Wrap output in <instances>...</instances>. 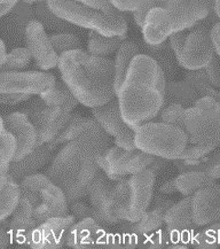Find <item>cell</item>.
Listing matches in <instances>:
<instances>
[{"label": "cell", "instance_id": "11a10c76", "mask_svg": "<svg viewBox=\"0 0 220 249\" xmlns=\"http://www.w3.org/2000/svg\"><path fill=\"white\" fill-rule=\"evenodd\" d=\"M21 1H23L25 4H29V5H34V4H39V2L46 1V0H21Z\"/></svg>", "mask_w": 220, "mask_h": 249}, {"label": "cell", "instance_id": "1f68e13d", "mask_svg": "<svg viewBox=\"0 0 220 249\" xmlns=\"http://www.w3.org/2000/svg\"><path fill=\"white\" fill-rule=\"evenodd\" d=\"M126 35L123 36L108 37L97 33V31L90 30L87 41V52L92 55L106 56L114 53L120 47L125 40Z\"/></svg>", "mask_w": 220, "mask_h": 249}, {"label": "cell", "instance_id": "3957f363", "mask_svg": "<svg viewBox=\"0 0 220 249\" xmlns=\"http://www.w3.org/2000/svg\"><path fill=\"white\" fill-rule=\"evenodd\" d=\"M57 67L63 83L84 106H102L116 97L115 63L107 57L75 50L60 55Z\"/></svg>", "mask_w": 220, "mask_h": 249}, {"label": "cell", "instance_id": "db71d44e", "mask_svg": "<svg viewBox=\"0 0 220 249\" xmlns=\"http://www.w3.org/2000/svg\"><path fill=\"white\" fill-rule=\"evenodd\" d=\"M213 9H215L216 17L218 18L220 21V0H215V6H213Z\"/></svg>", "mask_w": 220, "mask_h": 249}, {"label": "cell", "instance_id": "52a82bcc", "mask_svg": "<svg viewBox=\"0 0 220 249\" xmlns=\"http://www.w3.org/2000/svg\"><path fill=\"white\" fill-rule=\"evenodd\" d=\"M21 196L28 201L38 225L53 217L69 215V202L62 188L46 175L36 174L21 180Z\"/></svg>", "mask_w": 220, "mask_h": 249}, {"label": "cell", "instance_id": "f1b7e54d", "mask_svg": "<svg viewBox=\"0 0 220 249\" xmlns=\"http://www.w3.org/2000/svg\"><path fill=\"white\" fill-rule=\"evenodd\" d=\"M142 51L155 60L163 70L167 82H171L172 78L175 74L174 68V53L172 51L170 43L164 41V43L157 44V45H149V44L145 43L142 45Z\"/></svg>", "mask_w": 220, "mask_h": 249}, {"label": "cell", "instance_id": "d590c367", "mask_svg": "<svg viewBox=\"0 0 220 249\" xmlns=\"http://www.w3.org/2000/svg\"><path fill=\"white\" fill-rule=\"evenodd\" d=\"M185 79L193 85L200 98L212 97L220 102V90L211 85L204 68L199 70H190Z\"/></svg>", "mask_w": 220, "mask_h": 249}, {"label": "cell", "instance_id": "8992f818", "mask_svg": "<svg viewBox=\"0 0 220 249\" xmlns=\"http://www.w3.org/2000/svg\"><path fill=\"white\" fill-rule=\"evenodd\" d=\"M156 176L151 169L117 181L114 190V216L120 222H135L151 206Z\"/></svg>", "mask_w": 220, "mask_h": 249}, {"label": "cell", "instance_id": "9a60e30c", "mask_svg": "<svg viewBox=\"0 0 220 249\" xmlns=\"http://www.w3.org/2000/svg\"><path fill=\"white\" fill-rule=\"evenodd\" d=\"M164 224L178 247L192 245L193 237L200 228L193 218L192 196H185L184 200L174 203L165 213Z\"/></svg>", "mask_w": 220, "mask_h": 249}, {"label": "cell", "instance_id": "5b68a950", "mask_svg": "<svg viewBox=\"0 0 220 249\" xmlns=\"http://www.w3.org/2000/svg\"><path fill=\"white\" fill-rule=\"evenodd\" d=\"M188 145L179 159H203L220 146V102L202 97L184 114Z\"/></svg>", "mask_w": 220, "mask_h": 249}, {"label": "cell", "instance_id": "ee69618b", "mask_svg": "<svg viewBox=\"0 0 220 249\" xmlns=\"http://www.w3.org/2000/svg\"><path fill=\"white\" fill-rule=\"evenodd\" d=\"M204 70H205V74L211 85L220 90V56L215 54V56L212 57V60Z\"/></svg>", "mask_w": 220, "mask_h": 249}, {"label": "cell", "instance_id": "ab89813d", "mask_svg": "<svg viewBox=\"0 0 220 249\" xmlns=\"http://www.w3.org/2000/svg\"><path fill=\"white\" fill-rule=\"evenodd\" d=\"M82 2L83 5L88 6V7L97 9V11L103 13L108 17L118 21H126V18L124 17L123 12H120L118 8L115 6L111 0H77Z\"/></svg>", "mask_w": 220, "mask_h": 249}, {"label": "cell", "instance_id": "7c38bea8", "mask_svg": "<svg viewBox=\"0 0 220 249\" xmlns=\"http://www.w3.org/2000/svg\"><path fill=\"white\" fill-rule=\"evenodd\" d=\"M215 54L211 30L197 23L188 29L184 45L179 53L175 54V60L178 65L190 71L205 68Z\"/></svg>", "mask_w": 220, "mask_h": 249}, {"label": "cell", "instance_id": "44dd1931", "mask_svg": "<svg viewBox=\"0 0 220 249\" xmlns=\"http://www.w3.org/2000/svg\"><path fill=\"white\" fill-rule=\"evenodd\" d=\"M1 123L17 142V151L14 161L23 159L37 148V130L24 113L17 111L4 115L1 117Z\"/></svg>", "mask_w": 220, "mask_h": 249}, {"label": "cell", "instance_id": "bcb514c9", "mask_svg": "<svg viewBox=\"0 0 220 249\" xmlns=\"http://www.w3.org/2000/svg\"><path fill=\"white\" fill-rule=\"evenodd\" d=\"M159 194H161V193H159ZM162 196H163V194H161V196H157L155 197V206H154V208H152V209H157V210H159V212L167 213L168 210L170 209L172 206H173L174 202L172 200L164 199V197Z\"/></svg>", "mask_w": 220, "mask_h": 249}, {"label": "cell", "instance_id": "9c48e42d", "mask_svg": "<svg viewBox=\"0 0 220 249\" xmlns=\"http://www.w3.org/2000/svg\"><path fill=\"white\" fill-rule=\"evenodd\" d=\"M49 7L57 17L73 25L90 29L103 36H123L127 33L126 21L114 20L97 11L83 5L77 0H46Z\"/></svg>", "mask_w": 220, "mask_h": 249}, {"label": "cell", "instance_id": "f546056e", "mask_svg": "<svg viewBox=\"0 0 220 249\" xmlns=\"http://www.w3.org/2000/svg\"><path fill=\"white\" fill-rule=\"evenodd\" d=\"M140 54V49L132 41H124L117 50L116 59H115V92L119 90L120 85L125 78L127 70L136 55Z\"/></svg>", "mask_w": 220, "mask_h": 249}, {"label": "cell", "instance_id": "6da1fadb", "mask_svg": "<svg viewBox=\"0 0 220 249\" xmlns=\"http://www.w3.org/2000/svg\"><path fill=\"white\" fill-rule=\"evenodd\" d=\"M57 153L47 169L46 176L62 188L69 203L87 196V188L101 171L100 160L110 147L109 135L94 119L71 115L59 135L47 143Z\"/></svg>", "mask_w": 220, "mask_h": 249}, {"label": "cell", "instance_id": "7402d4cb", "mask_svg": "<svg viewBox=\"0 0 220 249\" xmlns=\"http://www.w3.org/2000/svg\"><path fill=\"white\" fill-rule=\"evenodd\" d=\"M194 222L200 228L220 221V185L206 186L192 196Z\"/></svg>", "mask_w": 220, "mask_h": 249}, {"label": "cell", "instance_id": "4316f807", "mask_svg": "<svg viewBox=\"0 0 220 249\" xmlns=\"http://www.w3.org/2000/svg\"><path fill=\"white\" fill-rule=\"evenodd\" d=\"M199 98L195 89L186 79L183 82H167L163 107L172 104H178L188 108L193 106Z\"/></svg>", "mask_w": 220, "mask_h": 249}, {"label": "cell", "instance_id": "8fae6325", "mask_svg": "<svg viewBox=\"0 0 220 249\" xmlns=\"http://www.w3.org/2000/svg\"><path fill=\"white\" fill-rule=\"evenodd\" d=\"M155 156L136 148L133 151H126L114 146L109 147L102 155L100 160L101 170L110 179L122 181L129 176L139 174L151 167Z\"/></svg>", "mask_w": 220, "mask_h": 249}, {"label": "cell", "instance_id": "484cf974", "mask_svg": "<svg viewBox=\"0 0 220 249\" xmlns=\"http://www.w3.org/2000/svg\"><path fill=\"white\" fill-rule=\"evenodd\" d=\"M174 164L177 165L180 174L199 170L208 174L213 179H218L220 178V146L203 161H201V159H177L174 160Z\"/></svg>", "mask_w": 220, "mask_h": 249}, {"label": "cell", "instance_id": "c3c4849f", "mask_svg": "<svg viewBox=\"0 0 220 249\" xmlns=\"http://www.w3.org/2000/svg\"><path fill=\"white\" fill-rule=\"evenodd\" d=\"M167 162H168L167 159L158 158V156H155L154 161H152V163L151 164V167H149V169H151V170L155 174L156 177H157V176L161 174V171L165 168V165H167Z\"/></svg>", "mask_w": 220, "mask_h": 249}, {"label": "cell", "instance_id": "2e32d148", "mask_svg": "<svg viewBox=\"0 0 220 249\" xmlns=\"http://www.w3.org/2000/svg\"><path fill=\"white\" fill-rule=\"evenodd\" d=\"M38 224L34 221L28 201L21 196L17 208L13 213L12 219H1V248H6L9 244L15 242L18 246H29L34 230Z\"/></svg>", "mask_w": 220, "mask_h": 249}, {"label": "cell", "instance_id": "f35d334b", "mask_svg": "<svg viewBox=\"0 0 220 249\" xmlns=\"http://www.w3.org/2000/svg\"><path fill=\"white\" fill-rule=\"evenodd\" d=\"M50 39L59 56L70 51L82 50V43L79 38L71 33L50 35Z\"/></svg>", "mask_w": 220, "mask_h": 249}, {"label": "cell", "instance_id": "7bdbcfd3", "mask_svg": "<svg viewBox=\"0 0 220 249\" xmlns=\"http://www.w3.org/2000/svg\"><path fill=\"white\" fill-rule=\"evenodd\" d=\"M147 248H179L168 230H158L149 241Z\"/></svg>", "mask_w": 220, "mask_h": 249}, {"label": "cell", "instance_id": "4dcf8cb0", "mask_svg": "<svg viewBox=\"0 0 220 249\" xmlns=\"http://www.w3.org/2000/svg\"><path fill=\"white\" fill-rule=\"evenodd\" d=\"M0 218L6 219L13 215L21 200V187L17 180L8 175L6 183L0 185Z\"/></svg>", "mask_w": 220, "mask_h": 249}, {"label": "cell", "instance_id": "e575fe53", "mask_svg": "<svg viewBox=\"0 0 220 249\" xmlns=\"http://www.w3.org/2000/svg\"><path fill=\"white\" fill-rule=\"evenodd\" d=\"M120 12L151 11L152 8H171L177 5L178 0H111Z\"/></svg>", "mask_w": 220, "mask_h": 249}, {"label": "cell", "instance_id": "603a6c76", "mask_svg": "<svg viewBox=\"0 0 220 249\" xmlns=\"http://www.w3.org/2000/svg\"><path fill=\"white\" fill-rule=\"evenodd\" d=\"M92 115L102 129L115 139L122 138L135 131L123 120L119 102L116 99H113L106 105L92 108Z\"/></svg>", "mask_w": 220, "mask_h": 249}, {"label": "cell", "instance_id": "83f0119b", "mask_svg": "<svg viewBox=\"0 0 220 249\" xmlns=\"http://www.w3.org/2000/svg\"><path fill=\"white\" fill-rule=\"evenodd\" d=\"M215 180L208 174L199 170L181 172L177 178H174L175 187L184 196H194L197 191L216 184Z\"/></svg>", "mask_w": 220, "mask_h": 249}, {"label": "cell", "instance_id": "7dc6e473", "mask_svg": "<svg viewBox=\"0 0 220 249\" xmlns=\"http://www.w3.org/2000/svg\"><path fill=\"white\" fill-rule=\"evenodd\" d=\"M211 38L213 46H215V51L217 55L220 56V21L213 25L211 29Z\"/></svg>", "mask_w": 220, "mask_h": 249}, {"label": "cell", "instance_id": "d6986e66", "mask_svg": "<svg viewBox=\"0 0 220 249\" xmlns=\"http://www.w3.org/2000/svg\"><path fill=\"white\" fill-rule=\"evenodd\" d=\"M76 217L67 215L53 217L41 223L34 230L29 247L34 249H55L66 245L69 229L75 224Z\"/></svg>", "mask_w": 220, "mask_h": 249}, {"label": "cell", "instance_id": "e0dca14e", "mask_svg": "<svg viewBox=\"0 0 220 249\" xmlns=\"http://www.w3.org/2000/svg\"><path fill=\"white\" fill-rule=\"evenodd\" d=\"M25 47L34 60V67L40 70H50L59 65L60 56L54 50L45 28L38 20L31 21L25 29Z\"/></svg>", "mask_w": 220, "mask_h": 249}, {"label": "cell", "instance_id": "d4e9b609", "mask_svg": "<svg viewBox=\"0 0 220 249\" xmlns=\"http://www.w3.org/2000/svg\"><path fill=\"white\" fill-rule=\"evenodd\" d=\"M4 18H6L4 20V33L17 40L21 39L22 37L24 38L28 24L36 20L34 7L23 1L18 2Z\"/></svg>", "mask_w": 220, "mask_h": 249}, {"label": "cell", "instance_id": "f907efd6", "mask_svg": "<svg viewBox=\"0 0 220 249\" xmlns=\"http://www.w3.org/2000/svg\"><path fill=\"white\" fill-rule=\"evenodd\" d=\"M158 192L161 194H163V196H165V194H173L175 192H178L177 187H175V183H174V179H171V180H168L165 181V183H163L161 185V186L158 187Z\"/></svg>", "mask_w": 220, "mask_h": 249}, {"label": "cell", "instance_id": "816d5d0a", "mask_svg": "<svg viewBox=\"0 0 220 249\" xmlns=\"http://www.w3.org/2000/svg\"><path fill=\"white\" fill-rule=\"evenodd\" d=\"M148 12L149 11H138V12L133 13V20H135L136 27L142 29L143 23H145L146 17H147V14H148Z\"/></svg>", "mask_w": 220, "mask_h": 249}, {"label": "cell", "instance_id": "277c9868", "mask_svg": "<svg viewBox=\"0 0 220 249\" xmlns=\"http://www.w3.org/2000/svg\"><path fill=\"white\" fill-rule=\"evenodd\" d=\"M215 0H178L171 8H152L147 14L142 27L145 43L157 45L172 35L188 30L215 12Z\"/></svg>", "mask_w": 220, "mask_h": 249}, {"label": "cell", "instance_id": "7a4b0ae2", "mask_svg": "<svg viewBox=\"0 0 220 249\" xmlns=\"http://www.w3.org/2000/svg\"><path fill=\"white\" fill-rule=\"evenodd\" d=\"M165 88L167 78L158 63L147 54L136 55L116 93L123 120L135 130L157 117L164 105Z\"/></svg>", "mask_w": 220, "mask_h": 249}, {"label": "cell", "instance_id": "f6af8a7d", "mask_svg": "<svg viewBox=\"0 0 220 249\" xmlns=\"http://www.w3.org/2000/svg\"><path fill=\"white\" fill-rule=\"evenodd\" d=\"M30 94H24V93H1V100L2 105L6 106H15V105L21 104V102L29 101L30 100Z\"/></svg>", "mask_w": 220, "mask_h": 249}, {"label": "cell", "instance_id": "b9f144b4", "mask_svg": "<svg viewBox=\"0 0 220 249\" xmlns=\"http://www.w3.org/2000/svg\"><path fill=\"white\" fill-rule=\"evenodd\" d=\"M70 209H71L72 215L76 217V219H77V221H81V219H83V218L91 217V218H94L95 221L100 223V224L104 225V223H103V221H102L100 215H99L97 210H95L92 206L88 207V206H86L85 203H83L79 200H77V201H73V202L70 203Z\"/></svg>", "mask_w": 220, "mask_h": 249}, {"label": "cell", "instance_id": "ffe728a7", "mask_svg": "<svg viewBox=\"0 0 220 249\" xmlns=\"http://www.w3.org/2000/svg\"><path fill=\"white\" fill-rule=\"evenodd\" d=\"M117 181L110 179L104 172H99L87 188L91 206L97 210L104 225L111 226L122 223L114 216V190Z\"/></svg>", "mask_w": 220, "mask_h": 249}, {"label": "cell", "instance_id": "ba28073f", "mask_svg": "<svg viewBox=\"0 0 220 249\" xmlns=\"http://www.w3.org/2000/svg\"><path fill=\"white\" fill-rule=\"evenodd\" d=\"M188 145L186 132L164 122H148L135 129L136 148L167 160L180 158Z\"/></svg>", "mask_w": 220, "mask_h": 249}, {"label": "cell", "instance_id": "836d02e7", "mask_svg": "<svg viewBox=\"0 0 220 249\" xmlns=\"http://www.w3.org/2000/svg\"><path fill=\"white\" fill-rule=\"evenodd\" d=\"M0 143H1V184L8 178L9 165L14 161L17 151V142L6 126L0 122Z\"/></svg>", "mask_w": 220, "mask_h": 249}, {"label": "cell", "instance_id": "30bf717a", "mask_svg": "<svg viewBox=\"0 0 220 249\" xmlns=\"http://www.w3.org/2000/svg\"><path fill=\"white\" fill-rule=\"evenodd\" d=\"M21 111L27 115L36 127L37 147L52 142L72 115V108L47 105L40 97L28 102Z\"/></svg>", "mask_w": 220, "mask_h": 249}, {"label": "cell", "instance_id": "74e56055", "mask_svg": "<svg viewBox=\"0 0 220 249\" xmlns=\"http://www.w3.org/2000/svg\"><path fill=\"white\" fill-rule=\"evenodd\" d=\"M31 53L27 47H17L11 53H8L7 57L1 63V72L4 71H21L30 65Z\"/></svg>", "mask_w": 220, "mask_h": 249}, {"label": "cell", "instance_id": "5bb4252c", "mask_svg": "<svg viewBox=\"0 0 220 249\" xmlns=\"http://www.w3.org/2000/svg\"><path fill=\"white\" fill-rule=\"evenodd\" d=\"M1 93H45L56 84V78L51 72L44 71H4L0 77Z\"/></svg>", "mask_w": 220, "mask_h": 249}, {"label": "cell", "instance_id": "681fc988", "mask_svg": "<svg viewBox=\"0 0 220 249\" xmlns=\"http://www.w3.org/2000/svg\"><path fill=\"white\" fill-rule=\"evenodd\" d=\"M20 1L21 0H1L0 1V15L1 17L7 15Z\"/></svg>", "mask_w": 220, "mask_h": 249}, {"label": "cell", "instance_id": "f5cc1de1", "mask_svg": "<svg viewBox=\"0 0 220 249\" xmlns=\"http://www.w3.org/2000/svg\"><path fill=\"white\" fill-rule=\"evenodd\" d=\"M7 47H6V44L4 40L0 41V63H2L6 60V57H7L8 53H7Z\"/></svg>", "mask_w": 220, "mask_h": 249}, {"label": "cell", "instance_id": "60d3db41", "mask_svg": "<svg viewBox=\"0 0 220 249\" xmlns=\"http://www.w3.org/2000/svg\"><path fill=\"white\" fill-rule=\"evenodd\" d=\"M186 107L178 104L169 105L167 107L162 108L161 113L158 114L161 122L172 124V125L179 126L184 130V114Z\"/></svg>", "mask_w": 220, "mask_h": 249}, {"label": "cell", "instance_id": "ac0fdd59", "mask_svg": "<svg viewBox=\"0 0 220 249\" xmlns=\"http://www.w3.org/2000/svg\"><path fill=\"white\" fill-rule=\"evenodd\" d=\"M66 245L71 248L113 247L114 233L108 232L107 226L100 224L94 218L87 217L76 221L67 234Z\"/></svg>", "mask_w": 220, "mask_h": 249}, {"label": "cell", "instance_id": "cb8c5ba5", "mask_svg": "<svg viewBox=\"0 0 220 249\" xmlns=\"http://www.w3.org/2000/svg\"><path fill=\"white\" fill-rule=\"evenodd\" d=\"M51 155H52V149L47 143L38 146L34 152L24 156L23 159L13 161L9 165L8 175L17 181L23 180L24 178L36 175L38 170H40L50 161Z\"/></svg>", "mask_w": 220, "mask_h": 249}, {"label": "cell", "instance_id": "8d00e7d4", "mask_svg": "<svg viewBox=\"0 0 220 249\" xmlns=\"http://www.w3.org/2000/svg\"><path fill=\"white\" fill-rule=\"evenodd\" d=\"M192 246L197 248H215L220 246V222L208 224L205 229L200 230L193 237Z\"/></svg>", "mask_w": 220, "mask_h": 249}, {"label": "cell", "instance_id": "d6a6232c", "mask_svg": "<svg viewBox=\"0 0 220 249\" xmlns=\"http://www.w3.org/2000/svg\"><path fill=\"white\" fill-rule=\"evenodd\" d=\"M34 15H36V20L39 21L45 29L56 31V34L71 33L72 31L73 24L57 17L55 13L49 7L47 1L36 4V6L34 7Z\"/></svg>", "mask_w": 220, "mask_h": 249}, {"label": "cell", "instance_id": "4fadbf2b", "mask_svg": "<svg viewBox=\"0 0 220 249\" xmlns=\"http://www.w3.org/2000/svg\"><path fill=\"white\" fill-rule=\"evenodd\" d=\"M165 213L157 209L145 213L135 222L120 223L118 233H114V248L148 247L149 241L164 224Z\"/></svg>", "mask_w": 220, "mask_h": 249}]
</instances>
